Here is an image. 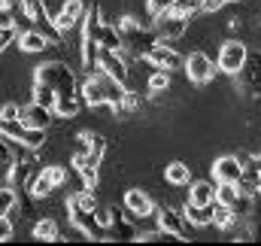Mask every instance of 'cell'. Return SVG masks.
<instances>
[{
	"mask_svg": "<svg viewBox=\"0 0 261 246\" xmlns=\"http://www.w3.org/2000/svg\"><path fill=\"white\" fill-rule=\"evenodd\" d=\"M67 210H70V225L76 231H82L85 237H110L107 234V222L97 210V194L94 188H82L76 194L67 198Z\"/></svg>",
	"mask_w": 261,
	"mask_h": 246,
	"instance_id": "obj_1",
	"label": "cell"
},
{
	"mask_svg": "<svg viewBox=\"0 0 261 246\" xmlns=\"http://www.w3.org/2000/svg\"><path fill=\"white\" fill-rule=\"evenodd\" d=\"M73 167L88 188H97V164L107 152V140L97 131H79L73 140Z\"/></svg>",
	"mask_w": 261,
	"mask_h": 246,
	"instance_id": "obj_2",
	"label": "cell"
},
{
	"mask_svg": "<svg viewBox=\"0 0 261 246\" xmlns=\"http://www.w3.org/2000/svg\"><path fill=\"white\" fill-rule=\"evenodd\" d=\"M125 91H128V85H122L119 79H113V76L103 73V70L88 73V79L82 82V101H85L88 107L110 104L113 110H119L122 101H125Z\"/></svg>",
	"mask_w": 261,
	"mask_h": 246,
	"instance_id": "obj_3",
	"label": "cell"
},
{
	"mask_svg": "<svg viewBox=\"0 0 261 246\" xmlns=\"http://www.w3.org/2000/svg\"><path fill=\"white\" fill-rule=\"evenodd\" d=\"M119 24V31H122V40H125V52H128L130 58H146L158 43H161V37L155 34V28L149 31V28H143L134 15H125V18H119L116 21Z\"/></svg>",
	"mask_w": 261,
	"mask_h": 246,
	"instance_id": "obj_4",
	"label": "cell"
},
{
	"mask_svg": "<svg viewBox=\"0 0 261 246\" xmlns=\"http://www.w3.org/2000/svg\"><path fill=\"white\" fill-rule=\"evenodd\" d=\"M34 82L49 85L52 91H58V97H64V94H79V79H76L73 67H67L64 61L40 64L37 73H34Z\"/></svg>",
	"mask_w": 261,
	"mask_h": 246,
	"instance_id": "obj_5",
	"label": "cell"
},
{
	"mask_svg": "<svg viewBox=\"0 0 261 246\" xmlns=\"http://www.w3.org/2000/svg\"><path fill=\"white\" fill-rule=\"evenodd\" d=\"M18 9H21V12L28 15V21H31L37 31H43L52 43H61V31H58L55 18L49 15V9H46L43 0H18Z\"/></svg>",
	"mask_w": 261,
	"mask_h": 246,
	"instance_id": "obj_6",
	"label": "cell"
},
{
	"mask_svg": "<svg viewBox=\"0 0 261 246\" xmlns=\"http://www.w3.org/2000/svg\"><path fill=\"white\" fill-rule=\"evenodd\" d=\"M237 88L249 97H261V52H249L246 64L240 67V73L234 76Z\"/></svg>",
	"mask_w": 261,
	"mask_h": 246,
	"instance_id": "obj_7",
	"label": "cell"
},
{
	"mask_svg": "<svg viewBox=\"0 0 261 246\" xmlns=\"http://www.w3.org/2000/svg\"><path fill=\"white\" fill-rule=\"evenodd\" d=\"M246 58H249L246 43H240V40H228V43L219 49V70L228 73V76H237L240 67L246 64Z\"/></svg>",
	"mask_w": 261,
	"mask_h": 246,
	"instance_id": "obj_8",
	"label": "cell"
},
{
	"mask_svg": "<svg viewBox=\"0 0 261 246\" xmlns=\"http://www.w3.org/2000/svg\"><path fill=\"white\" fill-rule=\"evenodd\" d=\"M67 183V170L61 164H49V167H43L37 177H34V183H31V194L34 198H49L58 185Z\"/></svg>",
	"mask_w": 261,
	"mask_h": 246,
	"instance_id": "obj_9",
	"label": "cell"
},
{
	"mask_svg": "<svg viewBox=\"0 0 261 246\" xmlns=\"http://www.w3.org/2000/svg\"><path fill=\"white\" fill-rule=\"evenodd\" d=\"M97 67H100L103 73H110L113 79H119L122 85H128V58H125L122 52L100 46V52H97Z\"/></svg>",
	"mask_w": 261,
	"mask_h": 246,
	"instance_id": "obj_10",
	"label": "cell"
},
{
	"mask_svg": "<svg viewBox=\"0 0 261 246\" xmlns=\"http://www.w3.org/2000/svg\"><path fill=\"white\" fill-rule=\"evenodd\" d=\"M213 177L216 183H240L243 180V161L240 155H222L213 161Z\"/></svg>",
	"mask_w": 261,
	"mask_h": 246,
	"instance_id": "obj_11",
	"label": "cell"
},
{
	"mask_svg": "<svg viewBox=\"0 0 261 246\" xmlns=\"http://www.w3.org/2000/svg\"><path fill=\"white\" fill-rule=\"evenodd\" d=\"M186 73H189V79H192L195 85H203V82H210V79L216 76V64L210 61L203 52H192V55L186 58Z\"/></svg>",
	"mask_w": 261,
	"mask_h": 246,
	"instance_id": "obj_12",
	"label": "cell"
},
{
	"mask_svg": "<svg viewBox=\"0 0 261 246\" xmlns=\"http://www.w3.org/2000/svg\"><path fill=\"white\" fill-rule=\"evenodd\" d=\"M158 228L173 240H186V216L176 213L173 207H158Z\"/></svg>",
	"mask_w": 261,
	"mask_h": 246,
	"instance_id": "obj_13",
	"label": "cell"
},
{
	"mask_svg": "<svg viewBox=\"0 0 261 246\" xmlns=\"http://www.w3.org/2000/svg\"><path fill=\"white\" fill-rule=\"evenodd\" d=\"M85 3L82 0H67L64 6H61V12L55 15V24H58V31L67 34V31H73L76 24H82V18H85Z\"/></svg>",
	"mask_w": 261,
	"mask_h": 246,
	"instance_id": "obj_14",
	"label": "cell"
},
{
	"mask_svg": "<svg viewBox=\"0 0 261 246\" xmlns=\"http://www.w3.org/2000/svg\"><path fill=\"white\" fill-rule=\"evenodd\" d=\"M125 210H128L130 216H137V219H143V216H152V213H158V207H155V201L143 191V188H128V194H125Z\"/></svg>",
	"mask_w": 261,
	"mask_h": 246,
	"instance_id": "obj_15",
	"label": "cell"
},
{
	"mask_svg": "<svg viewBox=\"0 0 261 246\" xmlns=\"http://www.w3.org/2000/svg\"><path fill=\"white\" fill-rule=\"evenodd\" d=\"M146 61L152 64V67H164V70H179V67H182L179 52H176V49H170V46H167V40H161V43L146 55Z\"/></svg>",
	"mask_w": 261,
	"mask_h": 246,
	"instance_id": "obj_16",
	"label": "cell"
},
{
	"mask_svg": "<svg viewBox=\"0 0 261 246\" xmlns=\"http://www.w3.org/2000/svg\"><path fill=\"white\" fill-rule=\"evenodd\" d=\"M103 222H107V234L110 237H137V231L130 228V222L122 216L119 207H107L103 210Z\"/></svg>",
	"mask_w": 261,
	"mask_h": 246,
	"instance_id": "obj_17",
	"label": "cell"
},
{
	"mask_svg": "<svg viewBox=\"0 0 261 246\" xmlns=\"http://www.w3.org/2000/svg\"><path fill=\"white\" fill-rule=\"evenodd\" d=\"M52 116H55V110L52 107H43V104H28V107H21V122L31 125V128H49L52 122Z\"/></svg>",
	"mask_w": 261,
	"mask_h": 246,
	"instance_id": "obj_18",
	"label": "cell"
},
{
	"mask_svg": "<svg viewBox=\"0 0 261 246\" xmlns=\"http://www.w3.org/2000/svg\"><path fill=\"white\" fill-rule=\"evenodd\" d=\"M49 46H52V40H49L43 31H37V28H31V31H21V34H18V49H21V52H28V55L43 52V49H49Z\"/></svg>",
	"mask_w": 261,
	"mask_h": 246,
	"instance_id": "obj_19",
	"label": "cell"
},
{
	"mask_svg": "<svg viewBox=\"0 0 261 246\" xmlns=\"http://www.w3.org/2000/svg\"><path fill=\"white\" fill-rule=\"evenodd\" d=\"M192 204H200V207H213L219 201V185L206 183V180H195L192 183Z\"/></svg>",
	"mask_w": 261,
	"mask_h": 246,
	"instance_id": "obj_20",
	"label": "cell"
},
{
	"mask_svg": "<svg viewBox=\"0 0 261 246\" xmlns=\"http://www.w3.org/2000/svg\"><path fill=\"white\" fill-rule=\"evenodd\" d=\"M182 216H186V222L189 225H195V228H203V225H213V207H200V204H186V210H182Z\"/></svg>",
	"mask_w": 261,
	"mask_h": 246,
	"instance_id": "obj_21",
	"label": "cell"
},
{
	"mask_svg": "<svg viewBox=\"0 0 261 246\" xmlns=\"http://www.w3.org/2000/svg\"><path fill=\"white\" fill-rule=\"evenodd\" d=\"M237 219H240V213H237L234 207H228V204H222V201L213 204V225H219V228H234Z\"/></svg>",
	"mask_w": 261,
	"mask_h": 246,
	"instance_id": "obj_22",
	"label": "cell"
},
{
	"mask_svg": "<svg viewBox=\"0 0 261 246\" xmlns=\"http://www.w3.org/2000/svg\"><path fill=\"white\" fill-rule=\"evenodd\" d=\"M100 46H103V49H116V52L125 46L119 24H110V21H103V28H100Z\"/></svg>",
	"mask_w": 261,
	"mask_h": 246,
	"instance_id": "obj_23",
	"label": "cell"
},
{
	"mask_svg": "<svg viewBox=\"0 0 261 246\" xmlns=\"http://www.w3.org/2000/svg\"><path fill=\"white\" fill-rule=\"evenodd\" d=\"M164 177H167L170 185H189L192 183V170H189V164H182V161H170L167 170H164Z\"/></svg>",
	"mask_w": 261,
	"mask_h": 246,
	"instance_id": "obj_24",
	"label": "cell"
},
{
	"mask_svg": "<svg viewBox=\"0 0 261 246\" xmlns=\"http://www.w3.org/2000/svg\"><path fill=\"white\" fill-rule=\"evenodd\" d=\"M82 94V91H79ZM79 94H64V97H58V104H55V116H61V119H73L76 113H79V107L85 104V101H79Z\"/></svg>",
	"mask_w": 261,
	"mask_h": 246,
	"instance_id": "obj_25",
	"label": "cell"
},
{
	"mask_svg": "<svg viewBox=\"0 0 261 246\" xmlns=\"http://www.w3.org/2000/svg\"><path fill=\"white\" fill-rule=\"evenodd\" d=\"M170 82H173L170 70H164V67H155V73L149 76L146 88H149V94H161V91H167V88H170Z\"/></svg>",
	"mask_w": 261,
	"mask_h": 246,
	"instance_id": "obj_26",
	"label": "cell"
},
{
	"mask_svg": "<svg viewBox=\"0 0 261 246\" xmlns=\"http://www.w3.org/2000/svg\"><path fill=\"white\" fill-rule=\"evenodd\" d=\"M34 237H37V240H61V231H58L55 219L43 216V219H40V222L34 225Z\"/></svg>",
	"mask_w": 261,
	"mask_h": 246,
	"instance_id": "obj_27",
	"label": "cell"
},
{
	"mask_svg": "<svg viewBox=\"0 0 261 246\" xmlns=\"http://www.w3.org/2000/svg\"><path fill=\"white\" fill-rule=\"evenodd\" d=\"M28 174H31V161L15 158V161L9 164V185H12V188H18L21 183H28Z\"/></svg>",
	"mask_w": 261,
	"mask_h": 246,
	"instance_id": "obj_28",
	"label": "cell"
},
{
	"mask_svg": "<svg viewBox=\"0 0 261 246\" xmlns=\"http://www.w3.org/2000/svg\"><path fill=\"white\" fill-rule=\"evenodd\" d=\"M34 101L43 104V107H52V110H55V104H58V91H52V88L43 85V82H34Z\"/></svg>",
	"mask_w": 261,
	"mask_h": 246,
	"instance_id": "obj_29",
	"label": "cell"
},
{
	"mask_svg": "<svg viewBox=\"0 0 261 246\" xmlns=\"http://www.w3.org/2000/svg\"><path fill=\"white\" fill-rule=\"evenodd\" d=\"M15 207H18V194H15V188H12V185H3V188H0V216H9Z\"/></svg>",
	"mask_w": 261,
	"mask_h": 246,
	"instance_id": "obj_30",
	"label": "cell"
},
{
	"mask_svg": "<svg viewBox=\"0 0 261 246\" xmlns=\"http://www.w3.org/2000/svg\"><path fill=\"white\" fill-rule=\"evenodd\" d=\"M12 137H6V134H0V164H12L15 161V152H12Z\"/></svg>",
	"mask_w": 261,
	"mask_h": 246,
	"instance_id": "obj_31",
	"label": "cell"
},
{
	"mask_svg": "<svg viewBox=\"0 0 261 246\" xmlns=\"http://www.w3.org/2000/svg\"><path fill=\"white\" fill-rule=\"evenodd\" d=\"M140 107V97H137V91H125V101H122V107L116 110V116H128Z\"/></svg>",
	"mask_w": 261,
	"mask_h": 246,
	"instance_id": "obj_32",
	"label": "cell"
},
{
	"mask_svg": "<svg viewBox=\"0 0 261 246\" xmlns=\"http://www.w3.org/2000/svg\"><path fill=\"white\" fill-rule=\"evenodd\" d=\"M228 3H237V0H200V12H219Z\"/></svg>",
	"mask_w": 261,
	"mask_h": 246,
	"instance_id": "obj_33",
	"label": "cell"
},
{
	"mask_svg": "<svg viewBox=\"0 0 261 246\" xmlns=\"http://www.w3.org/2000/svg\"><path fill=\"white\" fill-rule=\"evenodd\" d=\"M0 119H21V107L18 104H3L0 107Z\"/></svg>",
	"mask_w": 261,
	"mask_h": 246,
	"instance_id": "obj_34",
	"label": "cell"
},
{
	"mask_svg": "<svg viewBox=\"0 0 261 246\" xmlns=\"http://www.w3.org/2000/svg\"><path fill=\"white\" fill-rule=\"evenodd\" d=\"M179 0H149V12L152 15H158V12H164V9H170V6H176Z\"/></svg>",
	"mask_w": 261,
	"mask_h": 246,
	"instance_id": "obj_35",
	"label": "cell"
},
{
	"mask_svg": "<svg viewBox=\"0 0 261 246\" xmlns=\"http://www.w3.org/2000/svg\"><path fill=\"white\" fill-rule=\"evenodd\" d=\"M12 237V222L9 216H0V240H9Z\"/></svg>",
	"mask_w": 261,
	"mask_h": 246,
	"instance_id": "obj_36",
	"label": "cell"
}]
</instances>
